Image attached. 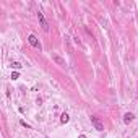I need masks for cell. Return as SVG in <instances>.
Returning <instances> with one entry per match:
<instances>
[{
	"label": "cell",
	"instance_id": "1",
	"mask_svg": "<svg viewBox=\"0 0 138 138\" xmlns=\"http://www.w3.org/2000/svg\"><path fill=\"white\" fill-rule=\"evenodd\" d=\"M91 123L94 125V128L98 130V132H104V125L101 123V120H99V117L93 115V117H91Z\"/></svg>",
	"mask_w": 138,
	"mask_h": 138
},
{
	"label": "cell",
	"instance_id": "2",
	"mask_svg": "<svg viewBox=\"0 0 138 138\" xmlns=\"http://www.w3.org/2000/svg\"><path fill=\"white\" fill-rule=\"evenodd\" d=\"M28 42H29V44H31L33 47H36V49H39V50L42 49V46H41V42L37 41V37L34 36V34H29V36H28Z\"/></svg>",
	"mask_w": 138,
	"mask_h": 138
},
{
	"label": "cell",
	"instance_id": "3",
	"mask_svg": "<svg viewBox=\"0 0 138 138\" xmlns=\"http://www.w3.org/2000/svg\"><path fill=\"white\" fill-rule=\"evenodd\" d=\"M37 18H39V21H41V25H42L44 29H49V25H47V21H46V18H44V15H42V12H39L37 13Z\"/></svg>",
	"mask_w": 138,
	"mask_h": 138
},
{
	"label": "cell",
	"instance_id": "4",
	"mask_svg": "<svg viewBox=\"0 0 138 138\" xmlns=\"http://www.w3.org/2000/svg\"><path fill=\"white\" fill-rule=\"evenodd\" d=\"M133 119H135V115H133L132 112H127L125 115H123V122H125V123H130Z\"/></svg>",
	"mask_w": 138,
	"mask_h": 138
},
{
	"label": "cell",
	"instance_id": "5",
	"mask_svg": "<svg viewBox=\"0 0 138 138\" xmlns=\"http://www.w3.org/2000/svg\"><path fill=\"white\" fill-rule=\"evenodd\" d=\"M68 120H70V117H68V114H62V115H60V123H67Z\"/></svg>",
	"mask_w": 138,
	"mask_h": 138
},
{
	"label": "cell",
	"instance_id": "6",
	"mask_svg": "<svg viewBox=\"0 0 138 138\" xmlns=\"http://www.w3.org/2000/svg\"><path fill=\"white\" fill-rule=\"evenodd\" d=\"M52 58H54V60H55V62H57V63H58V65H65V60H63V58H60V57H58V55H54V57H52Z\"/></svg>",
	"mask_w": 138,
	"mask_h": 138
},
{
	"label": "cell",
	"instance_id": "7",
	"mask_svg": "<svg viewBox=\"0 0 138 138\" xmlns=\"http://www.w3.org/2000/svg\"><path fill=\"white\" fill-rule=\"evenodd\" d=\"M21 67H23V65L20 63V62H12V68H16V70H20Z\"/></svg>",
	"mask_w": 138,
	"mask_h": 138
},
{
	"label": "cell",
	"instance_id": "8",
	"mask_svg": "<svg viewBox=\"0 0 138 138\" xmlns=\"http://www.w3.org/2000/svg\"><path fill=\"white\" fill-rule=\"evenodd\" d=\"M12 78H13V80H16V78H20V73H18V72H13V73H12Z\"/></svg>",
	"mask_w": 138,
	"mask_h": 138
},
{
	"label": "cell",
	"instance_id": "9",
	"mask_svg": "<svg viewBox=\"0 0 138 138\" xmlns=\"http://www.w3.org/2000/svg\"><path fill=\"white\" fill-rule=\"evenodd\" d=\"M20 123H21L23 127H26V128H31V125H28V123L25 122V120H20Z\"/></svg>",
	"mask_w": 138,
	"mask_h": 138
},
{
	"label": "cell",
	"instance_id": "10",
	"mask_svg": "<svg viewBox=\"0 0 138 138\" xmlns=\"http://www.w3.org/2000/svg\"><path fill=\"white\" fill-rule=\"evenodd\" d=\"M78 138H86V136H85V135H80V136H78Z\"/></svg>",
	"mask_w": 138,
	"mask_h": 138
}]
</instances>
